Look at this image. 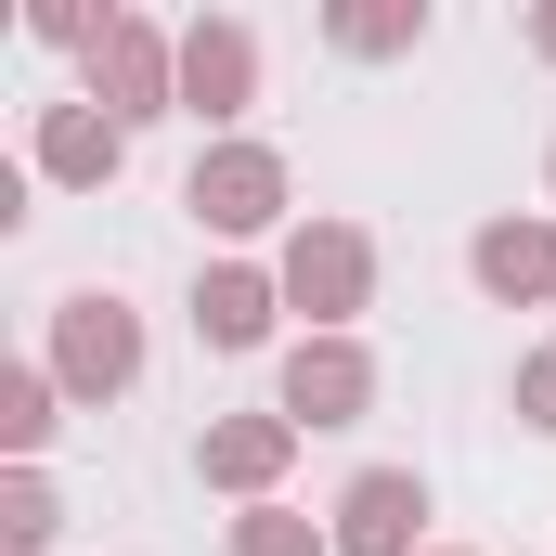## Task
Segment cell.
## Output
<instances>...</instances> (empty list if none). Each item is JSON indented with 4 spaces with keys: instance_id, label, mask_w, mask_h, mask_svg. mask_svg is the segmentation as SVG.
Listing matches in <instances>:
<instances>
[{
    "instance_id": "cell-1",
    "label": "cell",
    "mask_w": 556,
    "mask_h": 556,
    "mask_svg": "<svg viewBox=\"0 0 556 556\" xmlns=\"http://www.w3.org/2000/svg\"><path fill=\"white\" fill-rule=\"evenodd\" d=\"M363 402H376V363H363V350H337V337H324V350H298V363H285V427H350Z\"/></svg>"
},
{
    "instance_id": "cell-2",
    "label": "cell",
    "mask_w": 556,
    "mask_h": 556,
    "mask_svg": "<svg viewBox=\"0 0 556 556\" xmlns=\"http://www.w3.org/2000/svg\"><path fill=\"white\" fill-rule=\"evenodd\" d=\"M415 518H427V492L402 466H376V479H350V505H337V556H415Z\"/></svg>"
},
{
    "instance_id": "cell-3",
    "label": "cell",
    "mask_w": 556,
    "mask_h": 556,
    "mask_svg": "<svg viewBox=\"0 0 556 556\" xmlns=\"http://www.w3.org/2000/svg\"><path fill=\"white\" fill-rule=\"evenodd\" d=\"M142 376V337L117 298H65V389H130Z\"/></svg>"
},
{
    "instance_id": "cell-4",
    "label": "cell",
    "mask_w": 556,
    "mask_h": 556,
    "mask_svg": "<svg viewBox=\"0 0 556 556\" xmlns=\"http://www.w3.org/2000/svg\"><path fill=\"white\" fill-rule=\"evenodd\" d=\"M273 194H285V168H273V155H247V142H220V155L194 168V220H220V233H260Z\"/></svg>"
},
{
    "instance_id": "cell-5",
    "label": "cell",
    "mask_w": 556,
    "mask_h": 556,
    "mask_svg": "<svg viewBox=\"0 0 556 556\" xmlns=\"http://www.w3.org/2000/svg\"><path fill=\"white\" fill-rule=\"evenodd\" d=\"M285 285H298V311H363V233H298L285 247Z\"/></svg>"
},
{
    "instance_id": "cell-6",
    "label": "cell",
    "mask_w": 556,
    "mask_h": 556,
    "mask_svg": "<svg viewBox=\"0 0 556 556\" xmlns=\"http://www.w3.org/2000/svg\"><path fill=\"white\" fill-rule=\"evenodd\" d=\"M91 78L117 91V130H130V117H155V104H168V52H155L142 26H104V39H91Z\"/></svg>"
},
{
    "instance_id": "cell-7",
    "label": "cell",
    "mask_w": 556,
    "mask_h": 556,
    "mask_svg": "<svg viewBox=\"0 0 556 556\" xmlns=\"http://www.w3.org/2000/svg\"><path fill=\"white\" fill-rule=\"evenodd\" d=\"M181 104L194 117H233L247 104V26H194L181 39Z\"/></svg>"
},
{
    "instance_id": "cell-8",
    "label": "cell",
    "mask_w": 556,
    "mask_h": 556,
    "mask_svg": "<svg viewBox=\"0 0 556 556\" xmlns=\"http://www.w3.org/2000/svg\"><path fill=\"white\" fill-rule=\"evenodd\" d=\"M479 285H492V298H544L556 285V233L544 220H492V233H479Z\"/></svg>"
},
{
    "instance_id": "cell-9",
    "label": "cell",
    "mask_w": 556,
    "mask_h": 556,
    "mask_svg": "<svg viewBox=\"0 0 556 556\" xmlns=\"http://www.w3.org/2000/svg\"><path fill=\"white\" fill-rule=\"evenodd\" d=\"M260 324H273V285L260 273H207L194 285V337H207V350H247Z\"/></svg>"
},
{
    "instance_id": "cell-10",
    "label": "cell",
    "mask_w": 556,
    "mask_h": 556,
    "mask_svg": "<svg viewBox=\"0 0 556 556\" xmlns=\"http://www.w3.org/2000/svg\"><path fill=\"white\" fill-rule=\"evenodd\" d=\"M39 168H52V181H117V117L65 104V117L39 130Z\"/></svg>"
},
{
    "instance_id": "cell-11",
    "label": "cell",
    "mask_w": 556,
    "mask_h": 556,
    "mask_svg": "<svg viewBox=\"0 0 556 556\" xmlns=\"http://www.w3.org/2000/svg\"><path fill=\"white\" fill-rule=\"evenodd\" d=\"M273 453H285V415H260V427H207V479H273Z\"/></svg>"
},
{
    "instance_id": "cell-12",
    "label": "cell",
    "mask_w": 556,
    "mask_h": 556,
    "mask_svg": "<svg viewBox=\"0 0 556 556\" xmlns=\"http://www.w3.org/2000/svg\"><path fill=\"white\" fill-rule=\"evenodd\" d=\"M0 440H13V453H39V440H52V389H39V376H13V389H0Z\"/></svg>"
},
{
    "instance_id": "cell-13",
    "label": "cell",
    "mask_w": 556,
    "mask_h": 556,
    "mask_svg": "<svg viewBox=\"0 0 556 556\" xmlns=\"http://www.w3.org/2000/svg\"><path fill=\"white\" fill-rule=\"evenodd\" d=\"M0 531H13V556H39L52 531H65V518H52V492H39V479H13V505H0Z\"/></svg>"
},
{
    "instance_id": "cell-14",
    "label": "cell",
    "mask_w": 556,
    "mask_h": 556,
    "mask_svg": "<svg viewBox=\"0 0 556 556\" xmlns=\"http://www.w3.org/2000/svg\"><path fill=\"white\" fill-rule=\"evenodd\" d=\"M233 556H324V544H311V518H273V505H260V518L233 531Z\"/></svg>"
},
{
    "instance_id": "cell-15",
    "label": "cell",
    "mask_w": 556,
    "mask_h": 556,
    "mask_svg": "<svg viewBox=\"0 0 556 556\" xmlns=\"http://www.w3.org/2000/svg\"><path fill=\"white\" fill-rule=\"evenodd\" d=\"M337 39L350 52H389V39H415V13H337Z\"/></svg>"
},
{
    "instance_id": "cell-16",
    "label": "cell",
    "mask_w": 556,
    "mask_h": 556,
    "mask_svg": "<svg viewBox=\"0 0 556 556\" xmlns=\"http://www.w3.org/2000/svg\"><path fill=\"white\" fill-rule=\"evenodd\" d=\"M518 402H531V427H556V363H531V376H518Z\"/></svg>"
},
{
    "instance_id": "cell-17",
    "label": "cell",
    "mask_w": 556,
    "mask_h": 556,
    "mask_svg": "<svg viewBox=\"0 0 556 556\" xmlns=\"http://www.w3.org/2000/svg\"><path fill=\"white\" fill-rule=\"evenodd\" d=\"M544 52H556V13H544Z\"/></svg>"
}]
</instances>
